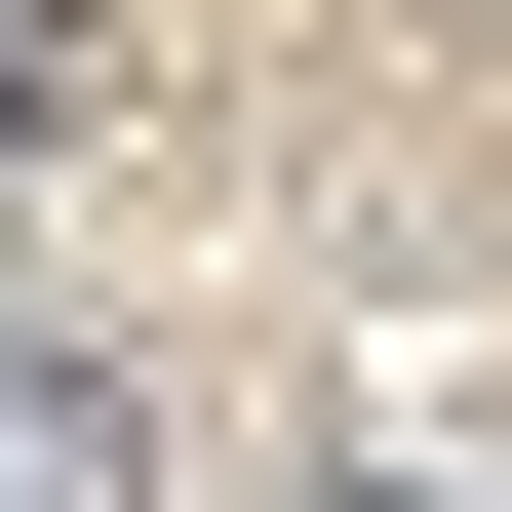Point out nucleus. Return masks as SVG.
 I'll use <instances>...</instances> for the list:
<instances>
[{
    "label": "nucleus",
    "mask_w": 512,
    "mask_h": 512,
    "mask_svg": "<svg viewBox=\"0 0 512 512\" xmlns=\"http://www.w3.org/2000/svg\"><path fill=\"white\" fill-rule=\"evenodd\" d=\"M0 512H158V434H119V394H79L40 316H0Z\"/></svg>",
    "instance_id": "1"
},
{
    "label": "nucleus",
    "mask_w": 512,
    "mask_h": 512,
    "mask_svg": "<svg viewBox=\"0 0 512 512\" xmlns=\"http://www.w3.org/2000/svg\"><path fill=\"white\" fill-rule=\"evenodd\" d=\"M40 79H79V40H40V0H0V119H40Z\"/></svg>",
    "instance_id": "2"
}]
</instances>
